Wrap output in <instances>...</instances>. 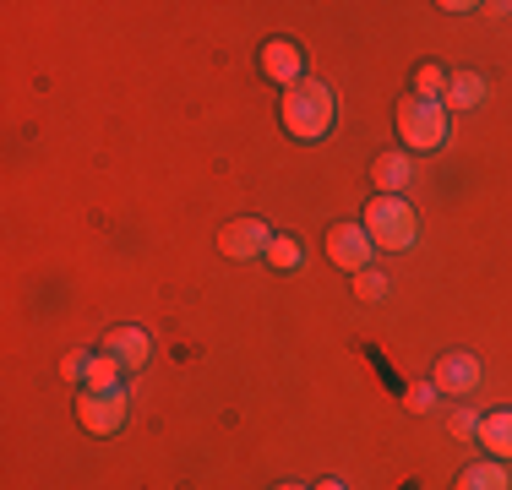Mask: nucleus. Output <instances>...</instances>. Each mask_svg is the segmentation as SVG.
I'll return each mask as SVG.
<instances>
[{
    "label": "nucleus",
    "mask_w": 512,
    "mask_h": 490,
    "mask_svg": "<svg viewBox=\"0 0 512 490\" xmlns=\"http://www.w3.org/2000/svg\"><path fill=\"white\" fill-rule=\"evenodd\" d=\"M284 126L295 131L300 142L327 137V126H333V93H327L322 82H306V77H300L295 88L284 93Z\"/></svg>",
    "instance_id": "1"
},
{
    "label": "nucleus",
    "mask_w": 512,
    "mask_h": 490,
    "mask_svg": "<svg viewBox=\"0 0 512 490\" xmlns=\"http://www.w3.org/2000/svg\"><path fill=\"white\" fill-rule=\"evenodd\" d=\"M365 235H371V245H382V251H409L414 235H420V218H414V207L404 196H376L365 207Z\"/></svg>",
    "instance_id": "2"
},
{
    "label": "nucleus",
    "mask_w": 512,
    "mask_h": 490,
    "mask_svg": "<svg viewBox=\"0 0 512 490\" xmlns=\"http://www.w3.org/2000/svg\"><path fill=\"white\" fill-rule=\"evenodd\" d=\"M398 137H404V147H414V153H436V147L447 142V104L442 98H404L398 104Z\"/></svg>",
    "instance_id": "3"
},
{
    "label": "nucleus",
    "mask_w": 512,
    "mask_h": 490,
    "mask_svg": "<svg viewBox=\"0 0 512 490\" xmlns=\"http://www.w3.org/2000/svg\"><path fill=\"white\" fill-rule=\"evenodd\" d=\"M77 425L82 431H93V436H109V431H120L126 425V392H82L77 398Z\"/></svg>",
    "instance_id": "4"
},
{
    "label": "nucleus",
    "mask_w": 512,
    "mask_h": 490,
    "mask_svg": "<svg viewBox=\"0 0 512 490\" xmlns=\"http://www.w3.org/2000/svg\"><path fill=\"white\" fill-rule=\"evenodd\" d=\"M267 245H273V229H267L262 218H235V224L218 229V251H224L229 262H251V256H267Z\"/></svg>",
    "instance_id": "5"
},
{
    "label": "nucleus",
    "mask_w": 512,
    "mask_h": 490,
    "mask_svg": "<svg viewBox=\"0 0 512 490\" xmlns=\"http://www.w3.org/2000/svg\"><path fill=\"white\" fill-rule=\"evenodd\" d=\"M371 235H365V224H333L327 229V256H333L344 273H365L371 267Z\"/></svg>",
    "instance_id": "6"
},
{
    "label": "nucleus",
    "mask_w": 512,
    "mask_h": 490,
    "mask_svg": "<svg viewBox=\"0 0 512 490\" xmlns=\"http://www.w3.org/2000/svg\"><path fill=\"white\" fill-rule=\"evenodd\" d=\"M474 387H480V360H474V354H442V360H436V392L469 398Z\"/></svg>",
    "instance_id": "7"
},
{
    "label": "nucleus",
    "mask_w": 512,
    "mask_h": 490,
    "mask_svg": "<svg viewBox=\"0 0 512 490\" xmlns=\"http://www.w3.org/2000/svg\"><path fill=\"white\" fill-rule=\"evenodd\" d=\"M262 71H267L273 82H284V88H295L300 71H306V55H300L295 39H267V44H262Z\"/></svg>",
    "instance_id": "8"
},
{
    "label": "nucleus",
    "mask_w": 512,
    "mask_h": 490,
    "mask_svg": "<svg viewBox=\"0 0 512 490\" xmlns=\"http://www.w3.org/2000/svg\"><path fill=\"white\" fill-rule=\"evenodd\" d=\"M104 354L120 365V371H142V365H148V354H153V343H148L142 327H115V333L104 338Z\"/></svg>",
    "instance_id": "9"
},
{
    "label": "nucleus",
    "mask_w": 512,
    "mask_h": 490,
    "mask_svg": "<svg viewBox=\"0 0 512 490\" xmlns=\"http://www.w3.org/2000/svg\"><path fill=\"white\" fill-rule=\"evenodd\" d=\"M480 447L491 452L496 463H512V409H496L480 420Z\"/></svg>",
    "instance_id": "10"
},
{
    "label": "nucleus",
    "mask_w": 512,
    "mask_h": 490,
    "mask_svg": "<svg viewBox=\"0 0 512 490\" xmlns=\"http://www.w3.org/2000/svg\"><path fill=\"white\" fill-rule=\"evenodd\" d=\"M371 180L382 186V196H398V191L409 186V153H382L371 164Z\"/></svg>",
    "instance_id": "11"
},
{
    "label": "nucleus",
    "mask_w": 512,
    "mask_h": 490,
    "mask_svg": "<svg viewBox=\"0 0 512 490\" xmlns=\"http://www.w3.org/2000/svg\"><path fill=\"white\" fill-rule=\"evenodd\" d=\"M458 490H512L507 480V463H469V469L458 474Z\"/></svg>",
    "instance_id": "12"
},
{
    "label": "nucleus",
    "mask_w": 512,
    "mask_h": 490,
    "mask_svg": "<svg viewBox=\"0 0 512 490\" xmlns=\"http://www.w3.org/2000/svg\"><path fill=\"white\" fill-rule=\"evenodd\" d=\"M442 104H453V109H474V104H485V77H474V71H458V77H447Z\"/></svg>",
    "instance_id": "13"
},
{
    "label": "nucleus",
    "mask_w": 512,
    "mask_h": 490,
    "mask_svg": "<svg viewBox=\"0 0 512 490\" xmlns=\"http://www.w3.org/2000/svg\"><path fill=\"white\" fill-rule=\"evenodd\" d=\"M120 387V365L109 354H88V376H82V392H115Z\"/></svg>",
    "instance_id": "14"
},
{
    "label": "nucleus",
    "mask_w": 512,
    "mask_h": 490,
    "mask_svg": "<svg viewBox=\"0 0 512 490\" xmlns=\"http://www.w3.org/2000/svg\"><path fill=\"white\" fill-rule=\"evenodd\" d=\"M267 262H273L278 273H289V267H300V240H289V235H273V245H267Z\"/></svg>",
    "instance_id": "15"
},
{
    "label": "nucleus",
    "mask_w": 512,
    "mask_h": 490,
    "mask_svg": "<svg viewBox=\"0 0 512 490\" xmlns=\"http://www.w3.org/2000/svg\"><path fill=\"white\" fill-rule=\"evenodd\" d=\"M414 93H420V98H442L447 93V71L442 66H420V71H414Z\"/></svg>",
    "instance_id": "16"
},
{
    "label": "nucleus",
    "mask_w": 512,
    "mask_h": 490,
    "mask_svg": "<svg viewBox=\"0 0 512 490\" xmlns=\"http://www.w3.org/2000/svg\"><path fill=\"white\" fill-rule=\"evenodd\" d=\"M387 273H371V267H365V273H355V294L360 300H387Z\"/></svg>",
    "instance_id": "17"
},
{
    "label": "nucleus",
    "mask_w": 512,
    "mask_h": 490,
    "mask_svg": "<svg viewBox=\"0 0 512 490\" xmlns=\"http://www.w3.org/2000/svg\"><path fill=\"white\" fill-rule=\"evenodd\" d=\"M447 431H453L458 441H469V436H480V420H474V409H458L453 420H447Z\"/></svg>",
    "instance_id": "18"
},
{
    "label": "nucleus",
    "mask_w": 512,
    "mask_h": 490,
    "mask_svg": "<svg viewBox=\"0 0 512 490\" xmlns=\"http://www.w3.org/2000/svg\"><path fill=\"white\" fill-rule=\"evenodd\" d=\"M60 376H66V382H82V376H88V354H66V360H60Z\"/></svg>",
    "instance_id": "19"
},
{
    "label": "nucleus",
    "mask_w": 512,
    "mask_h": 490,
    "mask_svg": "<svg viewBox=\"0 0 512 490\" xmlns=\"http://www.w3.org/2000/svg\"><path fill=\"white\" fill-rule=\"evenodd\" d=\"M436 403V382H420V387H409V409L414 414H425Z\"/></svg>",
    "instance_id": "20"
},
{
    "label": "nucleus",
    "mask_w": 512,
    "mask_h": 490,
    "mask_svg": "<svg viewBox=\"0 0 512 490\" xmlns=\"http://www.w3.org/2000/svg\"><path fill=\"white\" fill-rule=\"evenodd\" d=\"M311 490H349L344 480H322V485H311Z\"/></svg>",
    "instance_id": "21"
},
{
    "label": "nucleus",
    "mask_w": 512,
    "mask_h": 490,
    "mask_svg": "<svg viewBox=\"0 0 512 490\" xmlns=\"http://www.w3.org/2000/svg\"><path fill=\"white\" fill-rule=\"evenodd\" d=\"M278 490H311V485H278Z\"/></svg>",
    "instance_id": "22"
}]
</instances>
